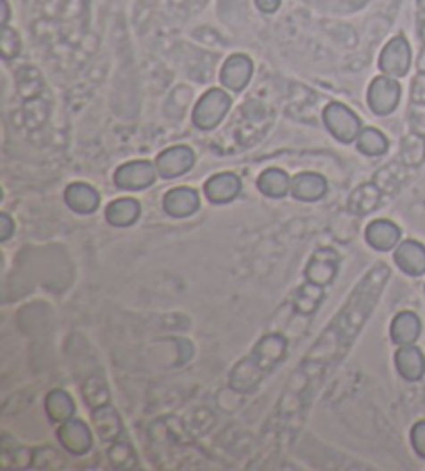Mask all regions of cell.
I'll return each instance as SVG.
<instances>
[{
    "instance_id": "obj_1",
    "label": "cell",
    "mask_w": 425,
    "mask_h": 471,
    "mask_svg": "<svg viewBox=\"0 0 425 471\" xmlns=\"http://www.w3.org/2000/svg\"><path fill=\"white\" fill-rule=\"evenodd\" d=\"M388 276L390 270L388 266H384V264L371 268L370 273L365 274V279L355 287V291H353L351 299L346 301V306L340 309V314L334 318V322H330L326 332L321 334L313 349L309 351L304 367L330 364V361L334 364V361L343 357L345 351L351 347L353 339L362 331L363 322L370 318L371 309L376 307L378 297L382 293Z\"/></svg>"
},
{
    "instance_id": "obj_2",
    "label": "cell",
    "mask_w": 425,
    "mask_h": 471,
    "mask_svg": "<svg viewBox=\"0 0 425 471\" xmlns=\"http://www.w3.org/2000/svg\"><path fill=\"white\" fill-rule=\"evenodd\" d=\"M287 353V341L280 334H266L255 349L230 372V389L237 392L254 391L262 378L280 364Z\"/></svg>"
},
{
    "instance_id": "obj_3",
    "label": "cell",
    "mask_w": 425,
    "mask_h": 471,
    "mask_svg": "<svg viewBox=\"0 0 425 471\" xmlns=\"http://www.w3.org/2000/svg\"><path fill=\"white\" fill-rule=\"evenodd\" d=\"M230 108V96L222 89H208L193 111V125L202 131H212L221 125V121L227 117Z\"/></svg>"
},
{
    "instance_id": "obj_4",
    "label": "cell",
    "mask_w": 425,
    "mask_h": 471,
    "mask_svg": "<svg viewBox=\"0 0 425 471\" xmlns=\"http://www.w3.org/2000/svg\"><path fill=\"white\" fill-rule=\"evenodd\" d=\"M324 122L334 138L343 144H351L359 138V133L363 131L362 129V121L351 108H346L340 102H332V105L326 106L324 111Z\"/></svg>"
},
{
    "instance_id": "obj_5",
    "label": "cell",
    "mask_w": 425,
    "mask_h": 471,
    "mask_svg": "<svg viewBox=\"0 0 425 471\" xmlns=\"http://www.w3.org/2000/svg\"><path fill=\"white\" fill-rule=\"evenodd\" d=\"M398 102H401V83L396 81V77L382 75L376 77L371 81L370 89H367V105L379 117L395 113Z\"/></svg>"
},
{
    "instance_id": "obj_6",
    "label": "cell",
    "mask_w": 425,
    "mask_h": 471,
    "mask_svg": "<svg viewBox=\"0 0 425 471\" xmlns=\"http://www.w3.org/2000/svg\"><path fill=\"white\" fill-rule=\"evenodd\" d=\"M379 69L384 75L390 77H403L409 73L411 67V46L404 36H396L386 44L382 55H379Z\"/></svg>"
},
{
    "instance_id": "obj_7",
    "label": "cell",
    "mask_w": 425,
    "mask_h": 471,
    "mask_svg": "<svg viewBox=\"0 0 425 471\" xmlns=\"http://www.w3.org/2000/svg\"><path fill=\"white\" fill-rule=\"evenodd\" d=\"M156 172L158 169L152 163L135 160V163L122 164L121 169L114 172V185L125 191H141L156 181Z\"/></svg>"
},
{
    "instance_id": "obj_8",
    "label": "cell",
    "mask_w": 425,
    "mask_h": 471,
    "mask_svg": "<svg viewBox=\"0 0 425 471\" xmlns=\"http://www.w3.org/2000/svg\"><path fill=\"white\" fill-rule=\"evenodd\" d=\"M196 164V154L187 146H172L156 158L158 175L162 179H177L189 172Z\"/></svg>"
},
{
    "instance_id": "obj_9",
    "label": "cell",
    "mask_w": 425,
    "mask_h": 471,
    "mask_svg": "<svg viewBox=\"0 0 425 471\" xmlns=\"http://www.w3.org/2000/svg\"><path fill=\"white\" fill-rule=\"evenodd\" d=\"M338 262L340 257L332 248H320L309 260L305 268L307 281L315 282V285L326 287L334 281V276L338 273Z\"/></svg>"
},
{
    "instance_id": "obj_10",
    "label": "cell",
    "mask_w": 425,
    "mask_h": 471,
    "mask_svg": "<svg viewBox=\"0 0 425 471\" xmlns=\"http://www.w3.org/2000/svg\"><path fill=\"white\" fill-rule=\"evenodd\" d=\"M56 436H59L62 447L73 455H86L92 449V432H89L81 419H67V422H62Z\"/></svg>"
},
{
    "instance_id": "obj_11",
    "label": "cell",
    "mask_w": 425,
    "mask_h": 471,
    "mask_svg": "<svg viewBox=\"0 0 425 471\" xmlns=\"http://www.w3.org/2000/svg\"><path fill=\"white\" fill-rule=\"evenodd\" d=\"M164 212L172 218H187L199 210V196L191 187H175L164 196Z\"/></svg>"
},
{
    "instance_id": "obj_12",
    "label": "cell",
    "mask_w": 425,
    "mask_h": 471,
    "mask_svg": "<svg viewBox=\"0 0 425 471\" xmlns=\"http://www.w3.org/2000/svg\"><path fill=\"white\" fill-rule=\"evenodd\" d=\"M251 73H254V64H251L249 56L233 55L222 64L221 81L224 88L233 89V92H241V89L249 83Z\"/></svg>"
},
{
    "instance_id": "obj_13",
    "label": "cell",
    "mask_w": 425,
    "mask_h": 471,
    "mask_svg": "<svg viewBox=\"0 0 425 471\" xmlns=\"http://www.w3.org/2000/svg\"><path fill=\"white\" fill-rule=\"evenodd\" d=\"M241 191V181L233 172H221L205 181L204 193L212 204H227L235 199Z\"/></svg>"
},
{
    "instance_id": "obj_14",
    "label": "cell",
    "mask_w": 425,
    "mask_h": 471,
    "mask_svg": "<svg viewBox=\"0 0 425 471\" xmlns=\"http://www.w3.org/2000/svg\"><path fill=\"white\" fill-rule=\"evenodd\" d=\"M395 262L404 274L421 276L425 273V248L420 241H404L396 245Z\"/></svg>"
},
{
    "instance_id": "obj_15",
    "label": "cell",
    "mask_w": 425,
    "mask_h": 471,
    "mask_svg": "<svg viewBox=\"0 0 425 471\" xmlns=\"http://www.w3.org/2000/svg\"><path fill=\"white\" fill-rule=\"evenodd\" d=\"M64 202L77 214H92L100 206V193L86 183H73L64 191Z\"/></svg>"
},
{
    "instance_id": "obj_16",
    "label": "cell",
    "mask_w": 425,
    "mask_h": 471,
    "mask_svg": "<svg viewBox=\"0 0 425 471\" xmlns=\"http://www.w3.org/2000/svg\"><path fill=\"white\" fill-rule=\"evenodd\" d=\"M396 361V370L404 380H411V383H417V380L423 378L425 374V357L423 353L417 349L415 345H404L398 347V351L395 355Z\"/></svg>"
},
{
    "instance_id": "obj_17",
    "label": "cell",
    "mask_w": 425,
    "mask_h": 471,
    "mask_svg": "<svg viewBox=\"0 0 425 471\" xmlns=\"http://www.w3.org/2000/svg\"><path fill=\"white\" fill-rule=\"evenodd\" d=\"M421 334V320L413 312H401L390 324V339L398 347L413 345Z\"/></svg>"
},
{
    "instance_id": "obj_18",
    "label": "cell",
    "mask_w": 425,
    "mask_h": 471,
    "mask_svg": "<svg viewBox=\"0 0 425 471\" xmlns=\"http://www.w3.org/2000/svg\"><path fill=\"white\" fill-rule=\"evenodd\" d=\"M326 191V179L315 175V172H299L297 177L291 179V193L301 202H315V199L324 198Z\"/></svg>"
},
{
    "instance_id": "obj_19",
    "label": "cell",
    "mask_w": 425,
    "mask_h": 471,
    "mask_svg": "<svg viewBox=\"0 0 425 471\" xmlns=\"http://www.w3.org/2000/svg\"><path fill=\"white\" fill-rule=\"evenodd\" d=\"M365 239L373 249L388 251L401 241V229L390 221H373L365 229Z\"/></svg>"
},
{
    "instance_id": "obj_20",
    "label": "cell",
    "mask_w": 425,
    "mask_h": 471,
    "mask_svg": "<svg viewBox=\"0 0 425 471\" xmlns=\"http://www.w3.org/2000/svg\"><path fill=\"white\" fill-rule=\"evenodd\" d=\"M382 189L376 183H365V185H359L355 191L349 196V202H346V208L353 214L357 216H363V214H370L379 206L382 202Z\"/></svg>"
},
{
    "instance_id": "obj_21",
    "label": "cell",
    "mask_w": 425,
    "mask_h": 471,
    "mask_svg": "<svg viewBox=\"0 0 425 471\" xmlns=\"http://www.w3.org/2000/svg\"><path fill=\"white\" fill-rule=\"evenodd\" d=\"M139 218V204L131 198H121L108 204L106 221L112 227H131Z\"/></svg>"
},
{
    "instance_id": "obj_22",
    "label": "cell",
    "mask_w": 425,
    "mask_h": 471,
    "mask_svg": "<svg viewBox=\"0 0 425 471\" xmlns=\"http://www.w3.org/2000/svg\"><path fill=\"white\" fill-rule=\"evenodd\" d=\"M92 417H94L96 432H98V436L104 442H114L121 436V432H122L121 417H119V413L108 408V405L106 408L94 409Z\"/></svg>"
},
{
    "instance_id": "obj_23",
    "label": "cell",
    "mask_w": 425,
    "mask_h": 471,
    "mask_svg": "<svg viewBox=\"0 0 425 471\" xmlns=\"http://www.w3.org/2000/svg\"><path fill=\"white\" fill-rule=\"evenodd\" d=\"M257 189L268 198H285L291 191V179H288L285 171L268 169L257 179Z\"/></svg>"
},
{
    "instance_id": "obj_24",
    "label": "cell",
    "mask_w": 425,
    "mask_h": 471,
    "mask_svg": "<svg viewBox=\"0 0 425 471\" xmlns=\"http://www.w3.org/2000/svg\"><path fill=\"white\" fill-rule=\"evenodd\" d=\"M46 413L53 422H67V419L73 417L75 413V403L64 391H53L46 397Z\"/></svg>"
},
{
    "instance_id": "obj_25",
    "label": "cell",
    "mask_w": 425,
    "mask_h": 471,
    "mask_svg": "<svg viewBox=\"0 0 425 471\" xmlns=\"http://www.w3.org/2000/svg\"><path fill=\"white\" fill-rule=\"evenodd\" d=\"M83 399H86L89 409L106 408V405L111 403V392H108L104 380L100 376H89L86 383H83Z\"/></svg>"
},
{
    "instance_id": "obj_26",
    "label": "cell",
    "mask_w": 425,
    "mask_h": 471,
    "mask_svg": "<svg viewBox=\"0 0 425 471\" xmlns=\"http://www.w3.org/2000/svg\"><path fill=\"white\" fill-rule=\"evenodd\" d=\"M321 299H324V291H321V287L315 285V282L312 281H307L304 287H299L297 295H295V309H297L299 314L309 315L318 309Z\"/></svg>"
},
{
    "instance_id": "obj_27",
    "label": "cell",
    "mask_w": 425,
    "mask_h": 471,
    "mask_svg": "<svg viewBox=\"0 0 425 471\" xmlns=\"http://www.w3.org/2000/svg\"><path fill=\"white\" fill-rule=\"evenodd\" d=\"M357 147L359 152L365 154V156H382V154L388 150V139H386L378 129L370 127L359 133Z\"/></svg>"
},
{
    "instance_id": "obj_28",
    "label": "cell",
    "mask_w": 425,
    "mask_h": 471,
    "mask_svg": "<svg viewBox=\"0 0 425 471\" xmlns=\"http://www.w3.org/2000/svg\"><path fill=\"white\" fill-rule=\"evenodd\" d=\"M401 160L407 166H417L425 160V138L411 131L407 138L403 139L401 146Z\"/></svg>"
},
{
    "instance_id": "obj_29",
    "label": "cell",
    "mask_w": 425,
    "mask_h": 471,
    "mask_svg": "<svg viewBox=\"0 0 425 471\" xmlns=\"http://www.w3.org/2000/svg\"><path fill=\"white\" fill-rule=\"evenodd\" d=\"M108 459H111L112 467L117 469H129L135 466V461H138V457H135L133 449L129 447L127 442H112V447L108 449Z\"/></svg>"
},
{
    "instance_id": "obj_30",
    "label": "cell",
    "mask_w": 425,
    "mask_h": 471,
    "mask_svg": "<svg viewBox=\"0 0 425 471\" xmlns=\"http://www.w3.org/2000/svg\"><path fill=\"white\" fill-rule=\"evenodd\" d=\"M19 50H21V40H19L17 31L11 29L9 25H3V34H0V53H3V59H15Z\"/></svg>"
},
{
    "instance_id": "obj_31",
    "label": "cell",
    "mask_w": 425,
    "mask_h": 471,
    "mask_svg": "<svg viewBox=\"0 0 425 471\" xmlns=\"http://www.w3.org/2000/svg\"><path fill=\"white\" fill-rule=\"evenodd\" d=\"M31 466L36 467H62V457L56 453L54 449L42 447L34 450V459H31Z\"/></svg>"
},
{
    "instance_id": "obj_32",
    "label": "cell",
    "mask_w": 425,
    "mask_h": 471,
    "mask_svg": "<svg viewBox=\"0 0 425 471\" xmlns=\"http://www.w3.org/2000/svg\"><path fill=\"white\" fill-rule=\"evenodd\" d=\"M409 127L411 131L425 138V105H415L411 102L409 106Z\"/></svg>"
},
{
    "instance_id": "obj_33",
    "label": "cell",
    "mask_w": 425,
    "mask_h": 471,
    "mask_svg": "<svg viewBox=\"0 0 425 471\" xmlns=\"http://www.w3.org/2000/svg\"><path fill=\"white\" fill-rule=\"evenodd\" d=\"M411 442H413L415 453L425 459V419L423 422H417L411 430Z\"/></svg>"
},
{
    "instance_id": "obj_34",
    "label": "cell",
    "mask_w": 425,
    "mask_h": 471,
    "mask_svg": "<svg viewBox=\"0 0 425 471\" xmlns=\"http://www.w3.org/2000/svg\"><path fill=\"white\" fill-rule=\"evenodd\" d=\"M411 102L415 105H425V73H417V77L411 81Z\"/></svg>"
},
{
    "instance_id": "obj_35",
    "label": "cell",
    "mask_w": 425,
    "mask_h": 471,
    "mask_svg": "<svg viewBox=\"0 0 425 471\" xmlns=\"http://www.w3.org/2000/svg\"><path fill=\"white\" fill-rule=\"evenodd\" d=\"M12 229H15V224H12V218L3 212L0 214V241H6L12 235Z\"/></svg>"
},
{
    "instance_id": "obj_36",
    "label": "cell",
    "mask_w": 425,
    "mask_h": 471,
    "mask_svg": "<svg viewBox=\"0 0 425 471\" xmlns=\"http://www.w3.org/2000/svg\"><path fill=\"white\" fill-rule=\"evenodd\" d=\"M255 4L262 13H274L280 6V0H255Z\"/></svg>"
},
{
    "instance_id": "obj_37",
    "label": "cell",
    "mask_w": 425,
    "mask_h": 471,
    "mask_svg": "<svg viewBox=\"0 0 425 471\" xmlns=\"http://www.w3.org/2000/svg\"><path fill=\"white\" fill-rule=\"evenodd\" d=\"M0 9H3V17H0V21H3V25L9 23V3H6V0H0Z\"/></svg>"
},
{
    "instance_id": "obj_38",
    "label": "cell",
    "mask_w": 425,
    "mask_h": 471,
    "mask_svg": "<svg viewBox=\"0 0 425 471\" xmlns=\"http://www.w3.org/2000/svg\"><path fill=\"white\" fill-rule=\"evenodd\" d=\"M420 36L425 44V11H420Z\"/></svg>"
},
{
    "instance_id": "obj_39",
    "label": "cell",
    "mask_w": 425,
    "mask_h": 471,
    "mask_svg": "<svg viewBox=\"0 0 425 471\" xmlns=\"http://www.w3.org/2000/svg\"><path fill=\"white\" fill-rule=\"evenodd\" d=\"M417 69H420L421 73H425V46H423V50H421L420 59H417Z\"/></svg>"
},
{
    "instance_id": "obj_40",
    "label": "cell",
    "mask_w": 425,
    "mask_h": 471,
    "mask_svg": "<svg viewBox=\"0 0 425 471\" xmlns=\"http://www.w3.org/2000/svg\"><path fill=\"white\" fill-rule=\"evenodd\" d=\"M417 6H420V11H425V0H417Z\"/></svg>"
}]
</instances>
